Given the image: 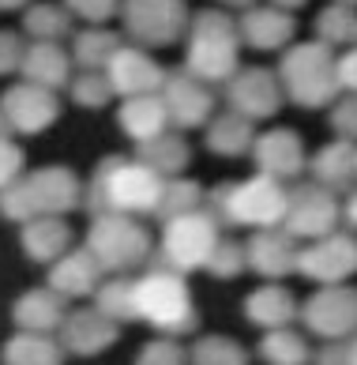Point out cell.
<instances>
[{
    "mask_svg": "<svg viewBox=\"0 0 357 365\" xmlns=\"http://www.w3.org/2000/svg\"><path fill=\"white\" fill-rule=\"evenodd\" d=\"M166 185L170 181L158 178L140 158L105 155L87 181V204L83 207L90 211V219H98V215H125V219L158 215Z\"/></svg>",
    "mask_w": 357,
    "mask_h": 365,
    "instance_id": "obj_1",
    "label": "cell"
},
{
    "mask_svg": "<svg viewBox=\"0 0 357 365\" xmlns=\"http://www.w3.org/2000/svg\"><path fill=\"white\" fill-rule=\"evenodd\" d=\"M135 320L155 328L162 339H181L196 331L200 313L185 275L162 264H150L143 275H135Z\"/></svg>",
    "mask_w": 357,
    "mask_h": 365,
    "instance_id": "obj_2",
    "label": "cell"
},
{
    "mask_svg": "<svg viewBox=\"0 0 357 365\" xmlns=\"http://www.w3.org/2000/svg\"><path fill=\"white\" fill-rule=\"evenodd\" d=\"M207 207L218 215L222 226H249V230H274L286 222L290 211V188L267 173H252L241 181H222L207 192Z\"/></svg>",
    "mask_w": 357,
    "mask_h": 365,
    "instance_id": "obj_3",
    "label": "cell"
},
{
    "mask_svg": "<svg viewBox=\"0 0 357 365\" xmlns=\"http://www.w3.org/2000/svg\"><path fill=\"white\" fill-rule=\"evenodd\" d=\"M237 53H241V26L229 19V11L203 8L192 16L185 38V72L200 83H229L237 76Z\"/></svg>",
    "mask_w": 357,
    "mask_h": 365,
    "instance_id": "obj_4",
    "label": "cell"
},
{
    "mask_svg": "<svg viewBox=\"0 0 357 365\" xmlns=\"http://www.w3.org/2000/svg\"><path fill=\"white\" fill-rule=\"evenodd\" d=\"M0 204H4L8 222H23V226L31 219H42V215L64 219L68 211L87 204V185L68 166H42V170L26 173L19 185L4 188Z\"/></svg>",
    "mask_w": 357,
    "mask_h": 365,
    "instance_id": "obj_5",
    "label": "cell"
},
{
    "mask_svg": "<svg viewBox=\"0 0 357 365\" xmlns=\"http://www.w3.org/2000/svg\"><path fill=\"white\" fill-rule=\"evenodd\" d=\"M279 83L286 98L301 110H320L335 106L342 83H338V53L324 42H297L282 53L279 61Z\"/></svg>",
    "mask_w": 357,
    "mask_h": 365,
    "instance_id": "obj_6",
    "label": "cell"
},
{
    "mask_svg": "<svg viewBox=\"0 0 357 365\" xmlns=\"http://www.w3.org/2000/svg\"><path fill=\"white\" fill-rule=\"evenodd\" d=\"M83 245L90 249V256L102 264V272L109 279L132 275L135 267L150 264V252H155L150 230L140 219H125V215H98V219H90Z\"/></svg>",
    "mask_w": 357,
    "mask_h": 365,
    "instance_id": "obj_7",
    "label": "cell"
},
{
    "mask_svg": "<svg viewBox=\"0 0 357 365\" xmlns=\"http://www.w3.org/2000/svg\"><path fill=\"white\" fill-rule=\"evenodd\" d=\"M222 222L211 207L203 211H192L185 219H173L162 226V245H158V264L162 267H173V272H207L214 249L222 245Z\"/></svg>",
    "mask_w": 357,
    "mask_h": 365,
    "instance_id": "obj_8",
    "label": "cell"
},
{
    "mask_svg": "<svg viewBox=\"0 0 357 365\" xmlns=\"http://www.w3.org/2000/svg\"><path fill=\"white\" fill-rule=\"evenodd\" d=\"M120 16H125L128 38L140 42V49L173 46L188 38L192 26V11L181 0H132V4H120Z\"/></svg>",
    "mask_w": 357,
    "mask_h": 365,
    "instance_id": "obj_9",
    "label": "cell"
},
{
    "mask_svg": "<svg viewBox=\"0 0 357 365\" xmlns=\"http://www.w3.org/2000/svg\"><path fill=\"white\" fill-rule=\"evenodd\" d=\"M338 219H342V204L335 192H327L316 181H301L290 188V211H286V230L297 241H324L338 234Z\"/></svg>",
    "mask_w": 357,
    "mask_h": 365,
    "instance_id": "obj_10",
    "label": "cell"
},
{
    "mask_svg": "<svg viewBox=\"0 0 357 365\" xmlns=\"http://www.w3.org/2000/svg\"><path fill=\"white\" fill-rule=\"evenodd\" d=\"M301 320L324 343H350L357 335V287H320L301 305Z\"/></svg>",
    "mask_w": 357,
    "mask_h": 365,
    "instance_id": "obj_11",
    "label": "cell"
},
{
    "mask_svg": "<svg viewBox=\"0 0 357 365\" xmlns=\"http://www.w3.org/2000/svg\"><path fill=\"white\" fill-rule=\"evenodd\" d=\"M0 113H4V136L16 140V132L19 136H38V132H46L61 117V98H57V91L16 83L4 91Z\"/></svg>",
    "mask_w": 357,
    "mask_h": 365,
    "instance_id": "obj_12",
    "label": "cell"
},
{
    "mask_svg": "<svg viewBox=\"0 0 357 365\" xmlns=\"http://www.w3.org/2000/svg\"><path fill=\"white\" fill-rule=\"evenodd\" d=\"M297 272L320 287H346V279L357 272V237L338 230L324 241H312L301 249Z\"/></svg>",
    "mask_w": 357,
    "mask_h": 365,
    "instance_id": "obj_13",
    "label": "cell"
},
{
    "mask_svg": "<svg viewBox=\"0 0 357 365\" xmlns=\"http://www.w3.org/2000/svg\"><path fill=\"white\" fill-rule=\"evenodd\" d=\"M286 91L279 83V76L271 68H241L237 76L226 83V102L229 113H241L244 120H267L282 110Z\"/></svg>",
    "mask_w": 357,
    "mask_h": 365,
    "instance_id": "obj_14",
    "label": "cell"
},
{
    "mask_svg": "<svg viewBox=\"0 0 357 365\" xmlns=\"http://www.w3.org/2000/svg\"><path fill=\"white\" fill-rule=\"evenodd\" d=\"M162 102L170 110V125L192 132V128H207L214 120V94L207 83H200L196 76H188L185 68H173L166 87H162Z\"/></svg>",
    "mask_w": 357,
    "mask_h": 365,
    "instance_id": "obj_15",
    "label": "cell"
},
{
    "mask_svg": "<svg viewBox=\"0 0 357 365\" xmlns=\"http://www.w3.org/2000/svg\"><path fill=\"white\" fill-rule=\"evenodd\" d=\"M105 79H109V87H113V94H120V98L128 102V98H150V94H162L170 72L162 68L147 49L125 46L113 61H109Z\"/></svg>",
    "mask_w": 357,
    "mask_h": 365,
    "instance_id": "obj_16",
    "label": "cell"
},
{
    "mask_svg": "<svg viewBox=\"0 0 357 365\" xmlns=\"http://www.w3.org/2000/svg\"><path fill=\"white\" fill-rule=\"evenodd\" d=\"M252 162H256V173H267L274 181H294L309 170V155H305V143L294 128H271V132H259V140L252 147Z\"/></svg>",
    "mask_w": 357,
    "mask_h": 365,
    "instance_id": "obj_17",
    "label": "cell"
},
{
    "mask_svg": "<svg viewBox=\"0 0 357 365\" xmlns=\"http://www.w3.org/2000/svg\"><path fill=\"white\" fill-rule=\"evenodd\" d=\"M244 252H249V272H256L267 282H279L290 272H297V260H301L297 237L286 226L256 230V234L244 241Z\"/></svg>",
    "mask_w": 357,
    "mask_h": 365,
    "instance_id": "obj_18",
    "label": "cell"
},
{
    "mask_svg": "<svg viewBox=\"0 0 357 365\" xmlns=\"http://www.w3.org/2000/svg\"><path fill=\"white\" fill-rule=\"evenodd\" d=\"M120 339V324H113L105 313H98V309H72L61 328V343L68 354L76 358H94L102 354V350H109Z\"/></svg>",
    "mask_w": 357,
    "mask_h": 365,
    "instance_id": "obj_19",
    "label": "cell"
},
{
    "mask_svg": "<svg viewBox=\"0 0 357 365\" xmlns=\"http://www.w3.org/2000/svg\"><path fill=\"white\" fill-rule=\"evenodd\" d=\"M68 297H61L53 287H34L16 297L11 305V320L19 331H34V335H61L64 320H68Z\"/></svg>",
    "mask_w": 357,
    "mask_h": 365,
    "instance_id": "obj_20",
    "label": "cell"
},
{
    "mask_svg": "<svg viewBox=\"0 0 357 365\" xmlns=\"http://www.w3.org/2000/svg\"><path fill=\"white\" fill-rule=\"evenodd\" d=\"M109 275L102 272V264L90 256V249H72L64 256V260H57L49 267V279L46 287H53L61 297H68V302H79V297H94L102 290V282Z\"/></svg>",
    "mask_w": 357,
    "mask_h": 365,
    "instance_id": "obj_21",
    "label": "cell"
},
{
    "mask_svg": "<svg viewBox=\"0 0 357 365\" xmlns=\"http://www.w3.org/2000/svg\"><path fill=\"white\" fill-rule=\"evenodd\" d=\"M309 173L312 181L327 188V192H357V143L346 140H331L309 158Z\"/></svg>",
    "mask_w": 357,
    "mask_h": 365,
    "instance_id": "obj_22",
    "label": "cell"
},
{
    "mask_svg": "<svg viewBox=\"0 0 357 365\" xmlns=\"http://www.w3.org/2000/svg\"><path fill=\"white\" fill-rule=\"evenodd\" d=\"M72 226L64 219H53V215H42V219H31L26 226H19V249L26 260L53 267L57 260H64L72 252Z\"/></svg>",
    "mask_w": 357,
    "mask_h": 365,
    "instance_id": "obj_23",
    "label": "cell"
},
{
    "mask_svg": "<svg viewBox=\"0 0 357 365\" xmlns=\"http://www.w3.org/2000/svg\"><path fill=\"white\" fill-rule=\"evenodd\" d=\"M72 53H68L61 42H31L26 49V61H23V83H34V87H46V91H61V87H72Z\"/></svg>",
    "mask_w": 357,
    "mask_h": 365,
    "instance_id": "obj_24",
    "label": "cell"
},
{
    "mask_svg": "<svg viewBox=\"0 0 357 365\" xmlns=\"http://www.w3.org/2000/svg\"><path fill=\"white\" fill-rule=\"evenodd\" d=\"M294 317H301L297 297L286 290L282 282H264V287H256L244 297V320L256 324V328H264V331L290 328Z\"/></svg>",
    "mask_w": 357,
    "mask_h": 365,
    "instance_id": "obj_25",
    "label": "cell"
},
{
    "mask_svg": "<svg viewBox=\"0 0 357 365\" xmlns=\"http://www.w3.org/2000/svg\"><path fill=\"white\" fill-rule=\"evenodd\" d=\"M117 125L135 147H143V143L170 132V110H166V102H162V94L128 98V102H120V110H117Z\"/></svg>",
    "mask_w": 357,
    "mask_h": 365,
    "instance_id": "obj_26",
    "label": "cell"
},
{
    "mask_svg": "<svg viewBox=\"0 0 357 365\" xmlns=\"http://www.w3.org/2000/svg\"><path fill=\"white\" fill-rule=\"evenodd\" d=\"M241 26V42L252 49H282L290 46V38L297 31V19L286 8H249L237 19Z\"/></svg>",
    "mask_w": 357,
    "mask_h": 365,
    "instance_id": "obj_27",
    "label": "cell"
},
{
    "mask_svg": "<svg viewBox=\"0 0 357 365\" xmlns=\"http://www.w3.org/2000/svg\"><path fill=\"white\" fill-rule=\"evenodd\" d=\"M259 140V132L252 120H244L241 113H218L207 132H203V143H207V151L218 155V158H241V155H252V147Z\"/></svg>",
    "mask_w": 357,
    "mask_h": 365,
    "instance_id": "obj_28",
    "label": "cell"
},
{
    "mask_svg": "<svg viewBox=\"0 0 357 365\" xmlns=\"http://www.w3.org/2000/svg\"><path fill=\"white\" fill-rule=\"evenodd\" d=\"M135 158H140L143 166L155 170L158 178L177 181V178L188 170V162H192V147H188V140L181 136V132H166V136H158V140H150V143H143V147H135Z\"/></svg>",
    "mask_w": 357,
    "mask_h": 365,
    "instance_id": "obj_29",
    "label": "cell"
},
{
    "mask_svg": "<svg viewBox=\"0 0 357 365\" xmlns=\"http://www.w3.org/2000/svg\"><path fill=\"white\" fill-rule=\"evenodd\" d=\"M68 350L61 335H34V331H16L4 343V365H64Z\"/></svg>",
    "mask_w": 357,
    "mask_h": 365,
    "instance_id": "obj_30",
    "label": "cell"
},
{
    "mask_svg": "<svg viewBox=\"0 0 357 365\" xmlns=\"http://www.w3.org/2000/svg\"><path fill=\"white\" fill-rule=\"evenodd\" d=\"M125 49V38L113 31H102V26H90V31H79L72 38V61L79 64V72H105L109 61Z\"/></svg>",
    "mask_w": 357,
    "mask_h": 365,
    "instance_id": "obj_31",
    "label": "cell"
},
{
    "mask_svg": "<svg viewBox=\"0 0 357 365\" xmlns=\"http://www.w3.org/2000/svg\"><path fill=\"white\" fill-rule=\"evenodd\" d=\"M316 354L309 350V339L297 335L294 328H282V331H267L259 339V361L264 365H309Z\"/></svg>",
    "mask_w": 357,
    "mask_h": 365,
    "instance_id": "obj_32",
    "label": "cell"
},
{
    "mask_svg": "<svg viewBox=\"0 0 357 365\" xmlns=\"http://www.w3.org/2000/svg\"><path fill=\"white\" fill-rule=\"evenodd\" d=\"M94 309H98V313H105L113 324L135 320V275L105 279L102 290L94 294Z\"/></svg>",
    "mask_w": 357,
    "mask_h": 365,
    "instance_id": "obj_33",
    "label": "cell"
},
{
    "mask_svg": "<svg viewBox=\"0 0 357 365\" xmlns=\"http://www.w3.org/2000/svg\"><path fill=\"white\" fill-rule=\"evenodd\" d=\"M23 31L34 42H61L64 34H72V8L61 4H34L23 16Z\"/></svg>",
    "mask_w": 357,
    "mask_h": 365,
    "instance_id": "obj_34",
    "label": "cell"
},
{
    "mask_svg": "<svg viewBox=\"0 0 357 365\" xmlns=\"http://www.w3.org/2000/svg\"><path fill=\"white\" fill-rule=\"evenodd\" d=\"M316 42H324L331 49L357 42V8L353 4H327L320 16H316Z\"/></svg>",
    "mask_w": 357,
    "mask_h": 365,
    "instance_id": "obj_35",
    "label": "cell"
},
{
    "mask_svg": "<svg viewBox=\"0 0 357 365\" xmlns=\"http://www.w3.org/2000/svg\"><path fill=\"white\" fill-rule=\"evenodd\" d=\"M192 365H249V350L229 335H203L188 350Z\"/></svg>",
    "mask_w": 357,
    "mask_h": 365,
    "instance_id": "obj_36",
    "label": "cell"
},
{
    "mask_svg": "<svg viewBox=\"0 0 357 365\" xmlns=\"http://www.w3.org/2000/svg\"><path fill=\"white\" fill-rule=\"evenodd\" d=\"M203 200H207V192L200 188V181L177 178V181L166 185V196H162L158 219H162V222H173V219H185V215H192V211H203Z\"/></svg>",
    "mask_w": 357,
    "mask_h": 365,
    "instance_id": "obj_37",
    "label": "cell"
},
{
    "mask_svg": "<svg viewBox=\"0 0 357 365\" xmlns=\"http://www.w3.org/2000/svg\"><path fill=\"white\" fill-rule=\"evenodd\" d=\"M68 94H72V102L83 106V110H102V106H109V98H113V87H109L105 72H79L72 79V87H68Z\"/></svg>",
    "mask_w": 357,
    "mask_h": 365,
    "instance_id": "obj_38",
    "label": "cell"
},
{
    "mask_svg": "<svg viewBox=\"0 0 357 365\" xmlns=\"http://www.w3.org/2000/svg\"><path fill=\"white\" fill-rule=\"evenodd\" d=\"M241 272H249V252H244V245H237V241H222V245L214 249L211 264H207V275L237 279Z\"/></svg>",
    "mask_w": 357,
    "mask_h": 365,
    "instance_id": "obj_39",
    "label": "cell"
},
{
    "mask_svg": "<svg viewBox=\"0 0 357 365\" xmlns=\"http://www.w3.org/2000/svg\"><path fill=\"white\" fill-rule=\"evenodd\" d=\"M132 365H188V350H181L177 339H150L140 354H135Z\"/></svg>",
    "mask_w": 357,
    "mask_h": 365,
    "instance_id": "obj_40",
    "label": "cell"
},
{
    "mask_svg": "<svg viewBox=\"0 0 357 365\" xmlns=\"http://www.w3.org/2000/svg\"><path fill=\"white\" fill-rule=\"evenodd\" d=\"M331 132L346 143H357V94H342L331 106Z\"/></svg>",
    "mask_w": 357,
    "mask_h": 365,
    "instance_id": "obj_41",
    "label": "cell"
},
{
    "mask_svg": "<svg viewBox=\"0 0 357 365\" xmlns=\"http://www.w3.org/2000/svg\"><path fill=\"white\" fill-rule=\"evenodd\" d=\"M0 181H4V188H11V185H19L23 181V166H26V155H23V147L11 140V136H4V147H0Z\"/></svg>",
    "mask_w": 357,
    "mask_h": 365,
    "instance_id": "obj_42",
    "label": "cell"
},
{
    "mask_svg": "<svg viewBox=\"0 0 357 365\" xmlns=\"http://www.w3.org/2000/svg\"><path fill=\"white\" fill-rule=\"evenodd\" d=\"M0 46H4V57H0V68H4L8 76H16V72H23V61H26V46L23 38L16 34V31H4V38H0Z\"/></svg>",
    "mask_w": 357,
    "mask_h": 365,
    "instance_id": "obj_43",
    "label": "cell"
},
{
    "mask_svg": "<svg viewBox=\"0 0 357 365\" xmlns=\"http://www.w3.org/2000/svg\"><path fill=\"white\" fill-rule=\"evenodd\" d=\"M117 11L120 8L113 4V0H79V4H72V16L90 19V23H105V19H113Z\"/></svg>",
    "mask_w": 357,
    "mask_h": 365,
    "instance_id": "obj_44",
    "label": "cell"
},
{
    "mask_svg": "<svg viewBox=\"0 0 357 365\" xmlns=\"http://www.w3.org/2000/svg\"><path fill=\"white\" fill-rule=\"evenodd\" d=\"M338 83H342V94H357V46L338 53Z\"/></svg>",
    "mask_w": 357,
    "mask_h": 365,
    "instance_id": "obj_45",
    "label": "cell"
},
{
    "mask_svg": "<svg viewBox=\"0 0 357 365\" xmlns=\"http://www.w3.org/2000/svg\"><path fill=\"white\" fill-rule=\"evenodd\" d=\"M312 361L316 365H350V343H324Z\"/></svg>",
    "mask_w": 357,
    "mask_h": 365,
    "instance_id": "obj_46",
    "label": "cell"
},
{
    "mask_svg": "<svg viewBox=\"0 0 357 365\" xmlns=\"http://www.w3.org/2000/svg\"><path fill=\"white\" fill-rule=\"evenodd\" d=\"M342 219H346V226L357 230V192L346 196V204H342Z\"/></svg>",
    "mask_w": 357,
    "mask_h": 365,
    "instance_id": "obj_47",
    "label": "cell"
},
{
    "mask_svg": "<svg viewBox=\"0 0 357 365\" xmlns=\"http://www.w3.org/2000/svg\"><path fill=\"white\" fill-rule=\"evenodd\" d=\"M350 365H357V335L350 339Z\"/></svg>",
    "mask_w": 357,
    "mask_h": 365,
    "instance_id": "obj_48",
    "label": "cell"
}]
</instances>
